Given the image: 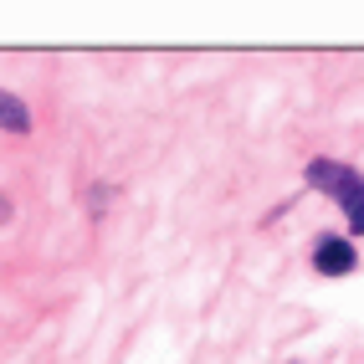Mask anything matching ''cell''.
<instances>
[{"mask_svg":"<svg viewBox=\"0 0 364 364\" xmlns=\"http://www.w3.org/2000/svg\"><path fill=\"white\" fill-rule=\"evenodd\" d=\"M0 221H11V200L6 196H0Z\"/></svg>","mask_w":364,"mask_h":364,"instance_id":"277c9868","label":"cell"},{"mask_svg":"<svg viewBox=\"0 0 364 364\" xmlns=\"http://www.w3.org/2000/svg\"><path fill=\"white\" fill-rule=\"evenodd\" d=\"M308 185L323 190V196L344 210V221L354 236H364V175L354 164H338V159H308Z\"/></svg>","mask_w":364,"mask_h":364,"instance_id":"6da1fadb","label":"cell"},{"mask_svg":"<svg viewBox=\"0 0 364 364\" xmlns=\"http://www.w3.org/2000/svg\"><path fill=\"white\" fill-rule=\"evenodd\" d=\"M313 267H318L323 277H349L354 267H359V252H354V241H344V236H318V247H313Z\"/></svg>","mask_w":364,"mask_h":364,"instance_id":"7a4b0ae2","label":"cell"},{"mask_svg":"<svg viewBox=\"0 0 364 364\" xmlns=\"http://www.w3.org/2000/svg\"><path fill=\"white\" fill-rule=\"evenodd\" d=\"M0 129H11V134H31V108L16 98V92L0 87Z\"/></svg>","mask_w":364,"mask_h":364,"instance_id":"3957f363","label":"cell"}]
</instances>
